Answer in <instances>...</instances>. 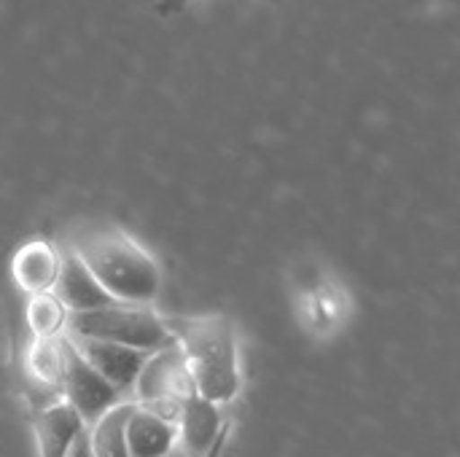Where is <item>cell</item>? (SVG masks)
<instances>
[{
  "mask_svg": "<svg viewBox=\"0 0 460 457\" xmlns=\"http://www.w3.org/2000/svg\"><path fill=\"white\" fill-rule=\"evenodd\" d=\"M67 250L78 256L113 302L151 304L162 294V269L154 253L116 224L81 226Z\"/></svg>",
  "mask_w": 460,
  "mask_h": 457,
  "instance_id": "6da1fadb",
  "label": "cell"
},
{
  "mask_svg": "<svg viewBox=\"0 0 460 457\" xmlns=\"http://www.w3.org/2000/svg\"><path fill=\"white\" fill-rule=\"evenodd\" d=\"M175 345L194 377L197 393L218 407L232 404L243 391L237 326L226 315L167 318Z\"/></svg>",
  "mask_w": 460,
  "mask_h": 457,
  "instance_id": "7a4b0ae2",
  "label": "cell"
},
{
  "mask_svg": "<svg viewBox=\"0 0 460 457\" xmlns=\"http://www.w3.org/2000/svg\"><path fill=\"white\" fill-rule=\"evenodd\" d=\"M67 334L81 337V339L113 342V345L132 347L148 356L175 345L167 318L159 315L156 307L127 304V302H111L108 307L70 315Z\"/></svg>",
  "mask_w": 460,
  "mask_h": 457,
  "instance_id": "3957f363",
  "label": "cell"
},
{
  "mask_svg": "<svg viewBox=\"0 0 460 457\" xmlns=\"http://www.w3.org/2000/svg\"><path fill=\"white\" fill-rule=\"evenodd\" d=\"M191 396H199L194 377L186 366L181 347L170 345V347L148 356V361L137 377L132 401L162 415V417H167V420H172V423H178L181 409Z\"/></svg>",
  "mask_w": 460,
  "mask_h": 457,
  "instance_id": "277c9868",
  "label": "cell"
},
{
  "mask_svg": "<svg viewBox=\"0 0 460 457\" xmlns=\"http://www.w3.org/2000/svg\"><path fill=\"white\" fill-rule=\"evenodd\" d=\"M67 337V334H65ZM62 401L84 420L86 428H92L100 417H105L111 409L129 401L119 388H113L67 339V364L62 377Z\"/></svg>",
  "mask_w": 460,
  "mask_h": 457,
  "instance_id": "5b68a950",
  "label": "cell"
},
{
  "mask_svg": "<svg viewBox=\"0 0 460 457\" xmlns=\"http://www.w3.org/2000/svg\"><path fill=\"white\" fill-rule=\"evenodd\" d=\"M62 261H65V250L57 242H51L49 237H30L11 253L8 261L11 283L16 286V291L24 294V299L38 294H51L57 288Z\"/></svg>",
  "mask_w": 460,
  "mask_h": 457,
  "instance_id": "8992f818",
  "label": "cell"
},
{
  "mask_svg": "<svg viewBox=\"0 0 460 457\" xmlns=\"http://www.w3.org/2000/svg\"><path fill=\"white\" fill-rule=\"evenodd\" d=\"M67 339L73 342V347L113 385L119 388L129 401H132V393H135V385H137V377L148 361V353H140V350H132V347H121V345H113V342H100V339H81V337H70Z\"/></svg>",
  "mask_w": 460,
  "mask_h": 457,
  "instance_id": "52a82bcc",
  "label": "cell"
},
{
  "mask_svg": "<svg viewBox=\"0 0 460 457\" xmlns=\"http://www.w3.org/2000/svg\"><path fill=\"white\" fill-rule=\"evenodd\" d=\"M226 431H232V426L224 420L221 407L202 396H191L178 417V450L186 457H205Z\"/></svg>",
  "mask_w": 460,
  "mask_h": 457,
  "instance_id": "ba28073f",
  "label": "cell"
},
{
  "mask_svg": "<svg viewBox=\"0 0 460 457\" xmlns=\"http://www.w3.org/2000/svg\"><path fill=\"white\" fill-rule=\"evenodd\" d=\"M32 428H35L38 457H70L75 442L89 431L84 420L62 399L40 407Z\"/></svg>",
  "mask_w": 460,
  "mask_h": 457,
  "instance_id": "9c48e42d",
  "label": "cell"
},
{
  "mask_svg": "<svg viewBox=\"0 0 460 457\" xmlns=\"http://www.w3.org/2000/svg\"><path fill=\"white\" fill-rule=\"evenodd\" d=\"M67 364V337L59 339H27L22 350V374L40 393H57L62 399V377Z\"/></svg>",
  "mask_w": 460,
  "mask_h": 457,
  "instance_id": "30bf717a",
  "label": "cell"
},
{
  "mask_svg": "<svg viewBox=\"0 0 460 457\" xmlns=\"http://www.w3.org/2000/svg\"><path fill=\"white\" fill-rule=\"evenodd\" d=\"M129 457H170L178 450V423L132 404L127 420Z\"/></svg>",
  "mask_w": 460,
  "mask_h": 457,
  "instance_id": "8fae6325",
  "label": "cell"
},
{
  "mask_svg": "<svg viewBox=\"0 0 460 457\" xmlns=\"http://www.w3.org/2000/svg\"><path fill=\"white\" fill-rule=\"evenodd\" d=\"M54 294L62 299V304L70 310V315L92 312V310L108 307L113 302L108 296V291L97 283V277L89 272V267L78 256H73L67 248H65V261H62V272H59Z\"/></svg>",
  "mask_w": 460,
  "mask_h": 457,
  "instance_id": "7c38bea8",
  "label": "cell"
},
{
  "mask_svg": "<svg viewBox=\"0 0 460 457\" xmlns=\"http://www.w3.org/2000/svg\"><path fill=\"white\" fill-rule=\"evenodd\" d=\"M24 326L30 339H59L67 334L70 326V310L62 304V299L51 294H38L24 299Z\"/></svg>",
  "mask_w": 460,
  "mask_h": 457,
  "instance_id": "4fadbf2b",
  "label": "cell"
},
{
  "mask_svg": "<svg viewBox=\"0 0 460 457\" xmlns=\"http://www.w3.org/2000/svg\"><path fill=\"white\" fill-rule=\"evenodd\" d=\"M135 401H124L121 407L111 409L105 417H100L86 434H89V447L94 457H129L127 447V420L132 412Z\"/></svg>",
  "mask_w": 460,
  "mask_h": 457,
  "instance_id": "5bb4252c",
  "label": "cell"
},
{
  "mask_svg": "<svg viewBox=\"0 0 460 457\" xmlns=\"http://www.w3.org/2000/svg\"><path fill=\"white\" fill-rule=\"evenodd\" d=\"M70 457H94L92 447H89V434H84V436H81V439L75 442V447H73Z\"/></svg>",
  "mask_w": 460,
  "mask_h": 457,
  "instance_id": "9a60e30c",
  "label": "cell"
},
{
  "mask_svg": "<svg viewBox=\"0 0 460 457\" xmlns=\"http://www.w3.org/2000/svg\"><path fill=\"white\" fill-rule=\"evenodd\" d=\"M226 442H229V431L218 439V444H216L205 457H224V453H226Z\"/></svg>",
  "mask_w": 460,
  "mask_h": 457,
  "instance_id": "2e32d148",
  "label": "cell"
},
{
  "mask_svg": "<svg viewBox=\"0 0 460 457\" xmlns=\"http://www.w3.org/2000/svg\"><path fill=\"white\" fill-rule=\"evenodd\" d=\"M181 3H183V0H167V3H164V11H167V8H175V5H181Z\"/></svg>",
  "mask_w": 460,
  "mask_h": 457,
  "instance_id": "e0dca14e",
  "label": "cell"
},
{
  "mask_svg": "<svg viewBox=\"0 0 460 457\" xmlns=\"http://www.w3.org/2000/svg\"><path fill=\"white\" fill-rule=\"evenodd\" d=\"M170 457H186V455H183L181 450H175V453H172V455H170Z\"/></svg>",
  "mask_w": 460,
  "mask_h": 457,
  "instance_id": "ac0fdd59",
  "label": "cell"
}]
</instances>
